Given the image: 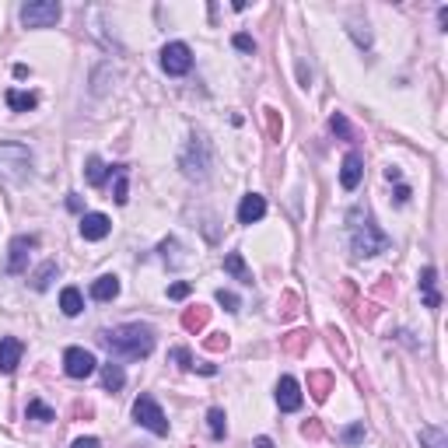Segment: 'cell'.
Segmentation results:
<instances>
[{
  "label": "cell",
  "mask_w": 448,
  "mask_h": 448,
  "mask_svg": "<svg viewBox=\"0 0 448 448\" xmlns=\"http://www.w3.org/2000/svg\"><path fill=\"white\" fill-rule=\"evenodd\" d=\"M98 344L123 361H140L155 351V329L147 322H126V326H112L98 333Z\"/></svg>",
  "instance_id": "obj_1"
},
{
  "label": "cell",
  "mask_w": 448,
  "mask_h": 448,
  "mask_svg": "<svg viewBox=\"0 0 448 448\" xmlns=\"http://www.w3.org/2000/svg\"><path fill=\"white\" fill-rule=\"evenodd\" d=\"M347 231H351V249L358 260H371L389 249V235L375 224L371 210H364V207H354L347 214Z\"/></svg>",
  "instance_id": "obj_2"
},
{
  "label": "cell",
  "mask_w": 448,
  "mask_h": 448,
  "mask_svg": "<svg viewBox=\"0 0 448 448\" xmlns=\"http://www.w3.org/2000/svg\"><path fill=\"white\" fill-rule=\"evenodd\" d=\"M28 176H32V151L25 144H0V179L21 186Z\"/></svg>",
  "instance_id": "obj_3"
},
{
  "label": "cell",
  "mask_w": 448,
  "mask_h": 448,
  "mask_svg": "<svg viewBox=\"0 0 448 448\" xmlns=\"http://www.w3.org/2000/svg\"><path fill=\"white\" fill-rule=\"evenodd\" d=\"M133 420H137L140 428H147L151 435H158V438L169 435V417H165V410L158 406V399L147 396V392H140V396L133 399Z\"/></svg>",
  "instance_id": "obj_4"
},
{
  "label": "cell",
  "mask_w": 448,
  "mask_h": 448,
  "mask_svg": "<svg viewBox=\"0 0 448 448\" xmlns=\"http://www.w3.org/2000/svg\"><path fill=\"white\" fill-rule=\"evenodd\" d=\"M179 165H182V172H186L189 179H207V176H210L214 158H210V144H207L200 133H193V140H189L186 155L179 158Z\"/></svg>",
  "instance_id": "obj_5"
},
{
  "label": "cell",
  "mask_w": 448,
  "mask_h": 448,
  "mask_svg": "<svg viewBox=\"0 0 448 448\" xmlns=\"http://www.w3.org/2000/svg\"><path fill=\"white\" fill-rule=\"evenodd\" d=\"M60 14H63V7L56 0H32L21 7V25L25 28H53L60 21Z\"/></svg>",
  "instance_id": "obj_6"
},
{
  "label": "cell",
  "mask_w": 448,
  "mask_h": 448,
  "mask_svg": "<svg viewBox=\"0 0 448 448\" xmlns=\"http://www.w3.org/2000/svg\"><path fill=\"white\" fill-rule=\"evenodd\" d=\"M162 71H165L169 78L189 74V71H193V49H189L186 42H169V46L162 49Z\"/></svg>",
  "instance_id": "obj_7"
},
{
  "label": "cell",
  "mask_w": 448,
  "mask_h": 448,
  "mask_svg": "<svg viewBox=\"0 0 448 448\" xmlns=\"http://www.w3.org/2000/svg\"><path fill=\"white\" fill-rule=\"evenodd\" d=\"M95 368H98V361L85 347H67L63 351V371L71 378H88V375H95Z\"/></svg>",
  "instance_id": "obj_8"
},
{
  "label": "cell",
  "mask_w": 448,
  "mask_h": 448,
  "mask_svg": "<svg viewBox=\"0 0 448 448\" xmlns=\"http://www.w3.org/2000/svg\"><path fill=\"white\" fill-rule=\"evenodd\" d=\"M39 246V238L35 235H18L14 242H11V249H7V273H25L28 267V253Z\"/></svg>",
  "instance_id": "obj_9"
},
{
  "label": "cell",
  "mask_w": 448,
  "mask_h": 448,
  "mask_svg": "<svg viewBox=\"0 0 448 448\" xmlns=\"http://www.w3.org/2000/svg\"><path fill=\"white\" fill-rule=\"evenodd\" d=\"M301 403H305L301 385H298L291 375H284V378L277 382V406H280L284 413H294V410H301Z\"/></svg>",
  "instance_id": "obj_10"
},
{
  "label": "cell",
  "mask_w": 448,
  "mask_h": 448,
  "mask_svg": "<svg viewBox=\"0 0 448 448\" xmlns=\"http://www.w3.org/2000/svg\"><path fill=\"white\" fill-rule=\"evenodd\" d=\"M21 354H25V344L18 337H4L0 340V375H14L21 364Z\"/></svg>",
  "instance_id": "obj_11"
},
{
  "label": "cell",
  "mask_w": 448,
  "mask_h": 448,
  "mask_svg": "<svg viewBox=\"0 0 448 448\" xmlns=\"http://www.w3.org/2000/svg\"><path fill=\"white\" fill-rule=\"evenodd\" d=\"M364 179V162H361L358 151H347V158H344V169H340V186L347 189V193H354Z\"/></svg>",
  "instance_id": "obj_12"
},
{
  "label": "cell",
  "mask_w": 448,
  "mask_h": 448,
  "mask_svg": "<svg viewBox=\"0 0 448 448\" xmlns=\"http://www.w3.org/2000/svg\"><path fill=\"white\" fill-rule=\"evenodd\" d=\"M263 214H267V200L260 193H246L238 203V224H256L263 221Z\"/></svg>",
  "instance_id": "obj_13"
},
{
  "label": "cell",
  "mask_w": 448,
  "mask_h": 448,
  "mask_svg": "<svg viewBox=\"0 0 448 448\" xmlns=\"http://www.w3.org/2000/svg\"><path fill=\"white\" fill-rule=\"evenodd\" d=\"M109 231H112V221L105 214H85L81 217V238L85 242H102Z\"/></svg>",
  "instance_id": "obj_14"
},
{
  "label": "cell",
  "mask_w": 448,
  "mask_h": 448,
  "mask_svg": "<svg viewBox=\"0 0 448 448\" xmlns=\"http://www.w3.org/2000/svg\"><path fill=\"white\" fill-rule=\"evenodd\" d=\"M417 284H420L424 305H428V308H442V294H438V287H435V284H438V270L424 267V270H420V280H417Z\"/></svg>",
  "instance_id": "obj_15"
},
{
  "label": "cell",
  "mask_w": 448,
  "mask_h": 448,
  "mask_svg": "<svg viewBox=\"0 0 448 448\" xmlns=\"http://www.w3.org/2000/svg\"><path fill=\"white\" fill-rule=\"evenodd\" d=\"M308 392H312L315 403H326L329 392H333V375L329 371H312L308 375Z\"/></svg>",
  "instance_id": "obj_16"
},
{
  "label": "cell",
  "mask_w": 448,
  "mask_h": 448,
  "mask_svg": "<svg viewBox=\"0 0 448 448\" xmlns=\"http://www.w3.org/2000/svg\"><path fill=\"white\" fill-rule=\"evenodd\" d=\"M207 322H210V308H203V305H189L182 312V329L186 333H200Z\"/></svg>",
  "instance_id": "obj_17"
},
{
  "label": "cell",
  "mask_w": 448,
  "mask_h": 448,
  "mask_svg": "<svg viewBox=\"0 0 448 448\" xmlns=\"http://www.w3.org/2000/svg\"><path fill=\"white\" fill-rule=\"evenodd\" d=\"M116 294H119V277H112V273H105V277H98L91 284V298L95 301H112Z\"/></svg>",
  "instance_id": "obj_18"
},
{
  "label": "cell",
  "mask_w": 448,
  "mask_h": 448,
  "mask_svg": "<svg viewBox=\"0 0 448 448\" xmlns=\"http://www.w3.org/2000/svg\"><path fill=\"white\" fill-rule=\"evenodd\" d=\"M60 308H63V315H81L85 312V294L78 291V287H63L60 291Z\"/></svg>",
  "instance_id": "obj_19"
},
{
  "label": "cell",
  "mask_w": 448,
  "mask_h": 448,
  "mask_svg": "<svg viewBox=\"0 0 448 448\" xmlns=\"http://www.w3.org/2000/svg\"><path fill=\"white\" fill-rule=\"evenodd\" d=\"M224 273H231V277L242 280V284H253V270L246 267L242 253H228V256H224Z\"/></svg>",
  "instance_id": "obj_20"
},
{
  "label": "cell",
  "mask_w": 448,
  "mask_h": 448,
  "mask_svg": "<svg viewBox=\"0 0 448 448\" xmlns=\"http://www.w3.org/2000/svg\"><path fill=\"white\" fill-rule=\"evenodd\" d=\"M7 105H11L14 112H28V109H35V105H39V95H35V91L11 88V91H7Z\"/></svg>",
  "instance_id": "obj_21"
},
{
  "label": "cell",
  "mask_w": 448,
  "mask_h": 448,
  "mask_svg": "<svg viewBox=\"0 0 448 448\" xmlns=\"http://www.w3.org/2000/svg\"><path fill=\"white\" fill-rule=\"evenodd\" d=\"M123 385H126L123 368H119V364H105V368H102V389H105V392H119Z\"/></svg>",
  "instance_id": "obj_22"
},
{
  "label": "cell",
  "mask_w": 448,
  "mask_h": 448,
  "mask_svg": "<svg viewBox=\"0 0 448 448\" xmlns=\"http://www.w3.org/2000/svg\"><path fill=\"white\" fill-rule=\"evenodd\" d=\"M280 347H284V354H305V347H308V333L305 329H294V333H287L284 340H280Z\"/></svg>",
  "instance_id": "obj_23"
},
{
  "label": "cell",
  "mask_w": 448,
  "mask_h": 448,
  "mask_svg": "<svg viewBox=\"0 0 448 448\" xmlns=\"http://www.w3.org/2000/svg\"><path fill=\"white\" fill-rule=\"evenodd\" d=\"M25 417H28V420H42V424H49V420H56V410H53V406H46L42 399H28Z\"/></svg>",
  "instance_id": "obj_24"
},
{
  "label": "cell",
  "mask_w": 448,
  "mask_h": 448,
  "mask_svg": "<svg viewBox=\"0 0 448 448\" xmlns=\"http://www.w3.org/2000/svg\"><path fill=\"white\" fill-rule=\"evenodd\" d=\"M91 186H105V179L112 176V165H105L102 158H88V169H85Z\"/></svg>",
  "instance_id": "obj_25"
},
{
  "label": "cell",
  "mask_w": 448,
  "mask_h": 448,
  "mask_svg": "<svg viewBox=\"0 0 448 448\" xmlns=\"http://www.w3.org/2000/svg\"><path fill=\"white\" fill-rule=\"evenodd\" d=\"M112 176H116V189H112V200L123 207L126 200H130V189H126V176H130V169H123V165H112Z\"/></svg>",
  "instance_id": "obj_26"
},
{
  "label": "cell",
  "mask_w": 448,
  "mask_h": 448,
  "mask_svg": "<svg viewBox=\"0 0 448 448\" xmlns=\"http://www.w3.org/2000/svg\"><path fill=\"white\" fill-rule=\"evenodd\" d=\"M207 424H210V435H214L217 442L228 435V417H224V410H221V406H214V410L207 413Z\"/></svg>",
  "instance_id": "obj_27"
},
{
  "label": "cell",
  "mask_w": 448,
  "mask_h": 448,
  "mask_svg": "<svg viewBox=\"0 0 448 448\" xmlns=\"http://www.w3.org/2000/svg\"><path fill=\"white\" fill-rule=\"evenodd\" d=\"M420 448H448V438L442 428H424L420 431Z\"/></svg>",
  "instance_id": "obj_28"
},
{
  "label": "cell",
  "mask_w": 448,
  "mask_h": 448,
  "mask_svg": "<svg viewBox=\"0 0 448 448\" xmlns=\"http://www.w3.org/2000/svg\"><path fill=\"white\" fill-rule=\"evenodd\" d=\"M53 277H56V263H42V267H39V273L32 277V287H35V291H46Z\"/></svg>",
  "instance_id": "obj_29"
},
{
  "label": "cell",
  "mask_w": 448,
  "mask_h": 448,
  "mask_svg": "<svg viewBox=\"0 0 448 448\" xmlns=\"http://www.w3.org/2000/svg\"><path fill=\"white\" fill-rule=\"evenodd\" d=\"M263 116H267V133H270V140L277 144V140H280V133H284L280 112H277V109H263Z\"/></svg>",
  "instance_id": "obj_30"
},
{
  "label": "cell",
  "mask_w": 448,
  "mask_h": 448,
  "mask_svg": "<svg viewBox=\"0 0 448 448\" xmlns=\"http://www.w3.org/2000/svg\"><path fill=\"white\" fill-rule=\"evenodd\" d=\"M203 347H207V351H214V354H221V351H228V347H231V340H228V333H210V337L203 340Z\"/></svg>",
  "instance_id": "obj_31"
},
{
  "label": "cell",
  "mask_w": 448,
  "mask_h": 448,
  "mask_svg": "<svg viewBox=\"0 0 448 448\" xmlns=\"http://www.w3.org/2000/svg\"><path fill=\"white\" fill-rule=\"evenodd\" d=\"M214 298H217V305H224V312H238V308H242L238 294H231V291H224V287H221V291H217Z\"/></svg>",
  "instance_id": "obj_32"
},
{
  "label": "cell",
  "mask_w": 448,
  "mask_h": 448,
  "mask_svg": "<svg viewBox=\"0 0 448 448\" xmlns=\"http://www.w3.org/2000/svg\"><path fill=\"white\" fill-rule=\"evenodd\" d=\"M329 130L340 133V137H351V123H347V116H344V112H333V116H329Z\"/></svg>",
  "instance_id": "obj_33"
},
{
  "label": "cell",
  "mask_w": 448,
  "mask_h": 448,
  "mask_svg": "<svg viewBox=\"0 0 448 448\" xmlns=\"http://www.w3.org/2000/svg\"><path fill=\"white\" fill-rule=\"evenodd\" d=\"M169 358L176 361L179 368H186V371H193V368H196V361H193V354H189L186 347H176V351H169Z\"/></svg>",
  "instance_id": "obj_34"
},
{
  "label": "cell",
  "mask_w": 448,
  "mask_h": 448,
  "mask_svg": "<svg viewBox=\"0 0 448 448\" xmlns=\"http://www.w3.org/2000/svg\"><path fill=\"white\" fill-rule=\"evenodd\" d=\"M340 438H344L347 445H358V442H364V424H351V428H344V431H340Z\"/></svg>",
  "instance_id": "obj_35"
},
{
  "label": "cell",
  "mask_w": 448,
  "mask_h": 448,
  "mask_svg": "<svg viewBox=\"0 0 448 448\" xmlns=\"http://www.w3.org/2000/svg\"><path fill=\"white\" fill-rule=\"evenodd\" d=\"M326 333H329V340H333V347H340V358H344V361L351 358V351H347V344H344V333H340L337 326H329Z\"/></svg>",
  "instance_id": "obj_36"
},
{
  "label": "cell",
  "mask_w": 448,
  "mask_h": 448,
  "mask_svg": "<svg viewBox=\"0 0 448 448\" xmlns=\"http://www.w3.org/2000/svg\"><path fill=\"white\" fill-rule=\"evenodd\" d=\"M231 42H235V49H242V53H256V42H253V35H246V32H238Z\"/></svg>",
  "instance_id": "obj_37"
},
{
  "label": "cell",
  "mask_w": 448,
  "mask_h": 448,
  "mask_svg": "<svg viewBox=\"0 0 448 448\" xmlns=\"http://www.w3.org/2000/svg\"><path fill=\"white\" fill-rule=\"evenodd\" d=\"M301 435L315 442V438H322V424H319V420H305V424H301Z\"/></svg>",
  "instance_id": "obj_38"
},
{
  "label": "cell",
  "mask_w": 448,
  "mask_h": 448,
  "mask_svg": "<svg viewBox=\"0 0 448 448\" xmlns=\"http://www.w3.org/2000/svg\"><path fill=\"white\" fill-rule=\"evenodd\" d=\"M284 319H294L298 315V298L294 294H284V312H280Z\"/></svg>",
  "instance_id": "obj_39"
},
{
  "label": "cell",
  "mask_w": 448,
  "mask_h": 448,
  "mask_svg": "<svg viewBox=\"0 0 448 448\" xmlns=\"http://www.w3.org/2000/svg\"><path fill=\"white\" fill-rule=\"evenodd\" d=\"M189 291H193V287H189V284H172V287H169V298H172V301H182V298H189Z\"/></svg>",
  "instance_id": "obj_40"
},
{
  "label": "cell",
  "mask_w": 448,
  "mask_h": 448,
  "mask_svg": "<svg viewBox=\"0 0 448 448\" xmlns=\"http://www.w3.org/2000/svg\"><path fill=\"white\" fill-rule=\"evenodd\" d=\"M71 448H102V442H98V438H78Z\"/></svg>",
  "instance_id": "obj_41"
},
{
  "label": "cell",
  "mask_w": 448,
  "mask_h": 448,
  "mask_svg": "<svg viewBox=\"0 0 448 448\" xmlns=\"http://www.w3.org/2000/svg\"><path fill=\"white\" fill-rule=\"evenodd\" d=\"M406 200H410V186L399 182V186H396V203H406Z\"/></svg>",
  "instance_id": "obj_42"
},
{
  "label": "cell",
  "mask_w": 448,
  "mask_h": 448,
  "mask_svg": "<svg viewBox=\"0 0 448 448\" xmlns=\"http://www.w3.org/2000/svg\"><path fill=\"white\" fill-rule=\"evenodd\" d=\"M67 207H71V210H81V196L71 193V196H67Z\"/></svg>",
  "instance_id": "obj_43"
},
{
  "label": "cell",
  "mask_w": 448,
  "mask_h": 448,
  "mask_svg": "<svg viewBox=\"0 0 448 448\" xmlns=\"http://www.w3.org/2000/svg\"><path fill=\"white\" fill-rule=\"evenodd\" d=\"M385 179H389V182H399L403 176H399V169H392V165H389V169H385Z\"/></svg>",
  "instance_id": "obj_44"
},
{
  "label": "cell",
  "mask_w": 448,
  "mask_h": 448,
  "mask_svg": "<svg viewBox=\"0 0 448 448\" xmlns=\"http://www.w3.org/2000/svg\"><path fill=\"white\" fill-rule=\"evenodd\" d=\"M438 21H442V28H448V7H442V11H438Z\"/></svg>",
  "instance_id": "obj_45"
},
{
  "label": "cell",
  "mask_w": 448,
  "mask_h": 448,
  "mask_svg": "<svg viewBox=\"0 0 448 448\" xmlns=\"http://www.w3.org/2000/svg\"><path fill=\"white\" fill-rule=\"evenodd\" d=\"M256 448H273V442L270 438H256Z\"/></svg>",
  "instance_id": "obj_46"
}]
</instances>
